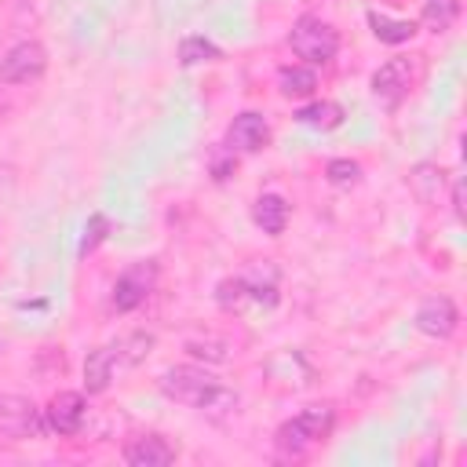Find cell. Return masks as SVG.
Instances as JSON below:
<instances>
[{
    "label": "cell",
    "mask_w": 467,
    "mask_h": 467,
    "mask_svg": "<svg viewBox=\"0 0 467 467\" xmlns=\"http://www.w3.org/2000/svg\"><path fill=\"white\" fill-rule=\"evenodd\" d=\"M332 427H336V409L332 405H310L277 427V449L285 456H306L314 445H321L332 434Z\"/></svg>",
    "instance_id": "cell-2"
},
{
    "label": "cell",
    "mask_w": 467,
    "mask_h": 467,
    "mask_svg": "<svg viewBox=\"0 0 467 467\" xmlns=\"http://www.w3.org/2000/svg\"><path fill=\"white\" fill-rule=\"evenodd\" d=\"M171 460H175V449L161 434H142L124 449V463L131 467H168Z\"/></svg>",
    "instance_id": "cell-11"
},
{
    "label": "cell",
    "mask_w": 467,
    "mask_h": 467,
    "mask_svg": "<svg viewBox=\"0 0 467 467\" xmlns=\"http://www.w3.org/2000/svg\"><path fill=\"white\" fill-rule=\"evenodd\" d=\"M106 234H109V219H106L102 212H95V215L88 219V226H84V237H80V255L95 252V248L106 241Z\"/></svg>",
    "instance_id": "cell-22"
},
{
    "label": "cell",
    "mask_w": 467,
    "mask_h": 467,
    "mask_svg": "<svg viewBox=\"0 0 467 467\" xmlns=\"http://www.w3.org/2000/svg\"><path fill=\"white\" fill-rule=\"evenodd\" d=\"M150 347H153V336H150V332H131L128 339L113 343L117 361H124V365H139V361L150 354Z\"/></svg>",
    "instance_id": "cell-20"
},
{
    "label": "cell",
    "mask_w": 467,
    "mask_h": 467,
    "mask_svg": "<svg viewBox=\"0 0 467 467\" xmlns=\"http://www.w3.org/2000/svg\"><path fill=\"white\" fill-rule=\"evenodd\" d=\"M244 299H252V292H248V281H244V277H230V281H223V285H219V303H223L226 310L244 306Z\"/></svg>",
    "instance_id": "cell-23"
},
{
    "label": "cell",
    "mask_w": 467,
    "mask_h": 467,
    "mask_svg": "<svg viewBox=\"0 0 467 467\" xmlns=\"http://www.w3.org/2000/svg\"><path fill=\"white\" fill-rule=\"evenodd\" d=\"M325 179L332 182V186H354L358 179H361V164L358 161H350V157H336V161H328V168H325Z\"/></svg>",
    "instance_id": "cell-21"
},
{
    "label": "cell",
    "mask_w": 467,
    "mask_h": 467,
    "mask_svg": "<svg viewBox=\"0 0 467 467\" xmlns=\"http://www.w3.org/2000/svg\"><path fill=\"white\" fill-rule=\"evenodd\" d=\"M44 431V420H40V409L29 401V398H18V394H0V434L4 438H40Z\"/></svg>",
    "instance_id": "cell-6"
},
{
    "label": "cell",
    "mask_w": 467,
    "mask_h": 467,
    "mask_svg": "<svg viewBox=\"0 0 467 467\" xmlns=\"http://www.w3.org/2000/svg\"><path fill=\"white\" fill-rule=\"evenodd\" d=\"M368 26H372L376 40H383V44H405L416 33V22L412 18H390L383 11H368Z\"/></svg>",
    "instance_id": "cell-14"
},
{
    "label": "cell",
    "mask_w": 467,
    "mask_h": 467,
    "mask_svg": "<svg viewBox=\"0 0 467 467\" xmlns=\"http://www.w3.org/2000/svg\"><path fill=\"white\" fill-rule=\"evenodd\" d=\"M252 219H255V226H259L263 234L277 237V234L288 226V201L277 197V193H263V197H255V204H252Z\"/></svg>",
    "instance_id": "cell-12"
},
{
    "label": "cell",
    "mask_w": 467,
    "mask_h": 467,
    "mask_svg": "<svg viewBox=\"0 0 467 467\" xmlns=\"http://www.w3.org/2000/svg\"><path fill=\"white\" fill-rule=\"evenodd\" d=\"M296 120L299 124H306V128H321V131H332V128H339V120H343V109H339V102H310V106H303L299 113H296Z\"/></svg>",
    "instance_id": "cell-16"
},
{
    "label": "cell",
    "mask_w": 467,
    "mask_h": 467,
    "mask_svg": "<svg viewBox=\"0 0 467 467\" xmlns=\"http://www.w3.org/2000/svg\"><path fill=\"white\" fill-rule=\"evenodd\" d=\"M4 347H7V339H4V336H0V354H4Z\"/></svg>",
    "instance_id": "cell-26"
},
{
    "label": "cell",
    "mask_w": 467,
    "mask_h": 467,
    "mask_svg": "<svg viewBox=\"0 0 467 467\" xmlns=\"http://www.w3.org/2000/svg\"><path fill=\"white\" fill-rule=\"evenodd\" d=\"M277 88H281L285 99H306L317 88V73L306 69V66H285L277 73Z\"/></svg>",
    "instance_id": "cell-15"
},
{
    "label": "cell",
    "mask_w": 467,
    "mask_h": 467,
    "mask_svg": "<svg viewBox=\"0 0 467 467\" xmlns=\"http://www.w3.org/2000/svg\"><path fill=\"white\" fill-rule=\"evenodd\" d=\"M460 18V0H423V26L431 33H445Z\"/></svg>",
    "instance_id": "cell-17"
},
{
    "label": "cell",
    "mask_w": 467,
    "mask_h": 467,
    "mask_svg": "<svg viewBox=\"0 0 467 467\" xmlns=\"http://www.w3.org/2000/svg\"><path fill=\"white\" fill-rule=\"evenodd\" d=\"M452 212H456V219H463V215H467V208H463V179H456V182H452Z\"/></svg>",
    "instance_id": "cell-25"
},
{
    "label": "cell",
    "mask_w": 467,
    "mask_h": 467,
    "mask_svg": "<svg viewBox=\"0 0 467 467\" xmlns=\"http://www.w3.org/2000/svg\"><path fill=\"white\" fill-rule=\"evenodd\" d=\"M44 69H47V51L36 40H22L0 58V80L7 84H33L44 77Z\"/></svg>",
    "instance_id": "cell-5"
},
{
    "label": "cell",
    "mask_w": 467,
    "mask_h": 467,
    "mask_svg": "<svg viewBox=\"0 0 467 467\" xmlns=\"http://www.w3.org/2000/svg\"><path fill=\"white\" fill-rule=\"evenodd\" d=\"M226 142H230V150L255 153V150H263L270 142V124L263 120V113H241L226 128Z\"/></svg>",
    "instance_id": "cell-10"
},
{
    "label": "cell",
    "mask_w": 467,
    "mask_h": 467,
    "mask_svg": "<svg viewBox=\"0 0 467 467\" xmlns=\"http://www.w3.org/2000/svg\"><path fill=\"white\" fill-rule=\"evenodd\" d=\"M161 390L171 401L201 409V412H234L237 409V394L226 390L212 372H204L197 365H171V368H164Z\"/></svg>",
    "instance_id": "cell-1"
},
{
    "label": "cell",
    "mask_w": 467,
    "mask_h": 467,
    "mask_svg": "<svg viewBox=\"0 0 467 467\" xmlns=\"http://www.w3.org/2000/svg\"><path fill=\"white\" fill-rule=\"evenodd\" d=\"M409 88H412V66H409V58H387V62L372 73V95H376L387 109H394V106L409 95Z\"/></svg>",
    "instance_id": "cell-7"
},
{
    "label": "cell",
    "mask_w": 467,
    "mask_h": 467,
    "mask_svg": "<svg viewBox=\"0 0 467 467\" xmlns=\"http://www.w3.org/2000/svg\"><path fill=\"white\" fill-rule=\"evenodd\" d=\"M441 175H445V171H441V168H434V164H416V168H412V175H409V179H412V190H416V197H420L423 204L438 201L441 182H445Z\"/></svg>",
    "instance_id": "cell-18"
},
{
    "label": "cell",
    "mask_w": 467,
    "mask_h": 467,
    "mask_svg": "<svg viewBox=\"0 0 467 467\" xmlns=\"http://www.w3.org/2000/svg\"><path fill=\"white\" fill-rule=\"evenodd\" d=\"M153 285H157V263H153V259H142V263L128 266V270L113 281V292H109L113 310H120V314L135 310L139 303H146V296L153 292Z\"/></svg>",
    "instance_id": "cell-4"
},
{
    "label": "cell",
    "mask_w": 467,
    "mask_h": 467,
    "mask_svg": "<svg viewBox=\"0 0 467 467\" xmlns=\"http://www.w3.org/2000/svg\"><path fill=\"white\" fill-rule=\"evenodd\" d=\"M460 325V310L449 296H427L416 310V328L423 336H434V339H449Z\"/></svg>",
    "instance_id": "cell-8"
},
{
    "label": "cell",
    "mask_w": 467,
    "mask_h": 467,
    "mask_svg": "<svg viewBox=\"0 0 467 467\" xmlns=\"http://www.w3.org/2000/svg\"><path fill=\"white\" fill-rule=\"evenodd\" d=\"M215 58H223V51L208 40V36H186L182 44H179V62L182 66H197V62H215Z\"/></svg>",
    "instance_id": "cell-19"
},
{
    "label": "cell",
    "mask_w": 467,
    "mask_h": 467,
    "mask_svg": "<svg viewBox=\"0 0 467 467\" xmlns=\"http://www.w3.org/2000/svg\"><path fill=\"white\" fill-rule=\"evenodd\" d=\"M234 168H237V161H234V150L230 153H215L212 157V175L223 182V179H230L234 175Z\"/></svg>",
    "instance_id": "cell-24"
},
{
    "label": "cell",
    "mask_w": 467,
    "mask_h": 467,
    "mask_svg": "<svg viewBox=\"0 0 467 467\" xmlns=\"http://www.w3.org/2000/svg\"><path fill=\"white\" fill-rule=\"evenodd\" d=\"M288 44H292V51H296L299 58H306L310 66H325V62H332L336 51H339L336 29H332L328 22H321V18H314V15L296 18V26H292V33H288Z\"/></svg>",
    "instance_id": "cell-3"
},
{
    "label": "cell",
    "mask_w": 467,
    "mask_h": 467,
    "mask_svg": "<svg viewBox=\"0 0 467 467\" xmlns=\"http://www.w3.org/2000/svg\"><path fill=\"white\" fill-rule=\"evenodd\" d=\"M113 361H117V350L113 347H99V350L88 354V361H84V387H88V394H102L109 387Z\"/></svg>",
    "instance_id": "cell-13"
},
{
    "label": "cell",
    "mask_w": 467,
    "mask_h": 467,
    "mask_svg": "<svg viewBox=\"0 0 467 467\" xmlns=\"http://www.w3.org/2000/svg\"><path fill=\"white\" fill-rule=\"evenodd\" d=\"M44 423L55 434H77L84 423V398L77 390H58L44 409Z\"/></svg>",
    "instance_id": "cell-9"
}]
</instances>
